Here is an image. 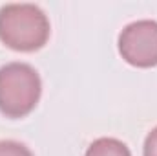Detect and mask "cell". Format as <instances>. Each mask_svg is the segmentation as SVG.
I'll return each instance as SVG.
<instances>
[{
    "label": "cell",
    "instance_id": "obj_1",
    "mask_svg": "<svg viewBox=\"0 0 157 156\" xmlns=\"http://www.w3.org/2000/svg\"><path fill=\"white\" fill-rule=\"evenodd\" d=\"M49 18L35 4H6L0 7V40L17 51L40 50L49 39Z\"/></svg>",
    "mask_w": 157,
    "mask_h": 156
},
{
    "label": "cell",
    "instance_id": "obj_2",
    "mask_svg": "<svg viewBox=\"0 0 157 156\" xmlns=\"http://www.w3.org/2000/svg\"><path fill=\"white\" fill-rule=\"evenodd\" d=\"M42 83L28 63H7L0 68V112L18 119L28 116L39 103Z\"/></svg>",
    "mask_w": 157,
    "mask_h": 156
},
{
    "label": "cell",
    "instance_id": "obj_3",
    "mask_svg": "<svg viewBox=\"0 0 157 156\" xmlns=\"http://www.w3.org/2000/svg\"><path fill=\"white\" fill-rule=\"evenodd\" d=\"M119 53L137 68L157 66V22L150 18L128 24L119 35Z\"/></svg>",
    "mask_w": 157,
    "mask_h": 156
},
{
    "label": "cell",
    "instance_id": "obj_4",
    "mask_svg": "<svg viewBox=\"0 0 157 156\" xmlns=\"http://www.w3.org/2000/svg\"><path fill=\"white\" fill-rule=\"evenodd\" d=\"M86 156H132V153L117 138H99L88 147Z\"/></svg>",
    "mask_w": 157,
    "mask_h": 156
},
{
    "label": "cell",
    "instance_id": "obj_5",
    "mask_svg": "<svg viewBox=\"0 0 157 156\" xmlns=\"http://www.w3.org/2000/svg\"><path fill=\"white\" fill-rule=\"evenodd\" d=\"M0 156H33V153L20 142L2 140L0 142Z\"/></svg>",
    "mask_w": 157,
    "mask_h": 156
},
{
    "label": "cell",
    "instance_id": "obj_6",
    "mask_svg": "<svg viewBox=\"0 0 157 156\" xmlns=\"http://www.w3.org/2000/svg\"><path fill=\"white\" fill-rule=\"evenodd\" d=\"M143 154L144 156H157V127L148 132V136L144 140Z\"/></svg>",
    "mask_w": 157,
    "mask_h": 156
}]
</instances>
